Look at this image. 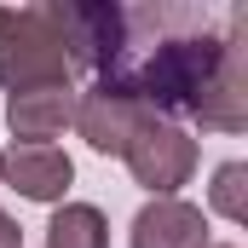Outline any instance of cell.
I'll return each mask as SVG.
<instances>
[{"mask_svg": "<svg viewBox=\"0 0 248 248\" xmlns=\"http://www.w3.org/2000/svg\"><path fill=\"white\" fill-rule=\"evenodd\" d=\"M219 248H237V243H219Z\"/></svg>", "mask_w": 248, "mask_h": 248, "instance_id": "12", "label": "cell"}, {"mask_svg": "<svg viewBox=\"0 0 248 248\" xmlns=\"http://www.w3.org/2000/svg\"><path fill=\"white\" fill-rule=\"evenodd\" d=\"M0 248H23V225H17L6 208H0Z\"/></svg>", "mask_w": 248, "mask_h": 248, "instance_id": "11", "label": "cell"}, {"mask_svg": "<svg viewBox=\"0 0 248 248\" xmlns=\"http://www.w3.org/2000/svg\"><path fill=\"white\" fill-rule=\"evenodd\" d=\"M133 248H208V214L179 196H150L133 214Z\"/></svg>", "mask_w": 248, "mask_h": 248, "instance_id": "5", "label": "cell"}, {"mask_svg": "<svg viewBox=\"0 0 248 248\" xmlns=\"http://www.w3.org/2000/svg\"><path fill=\"white\" fill-rule=\"evenodd\" d=\"M219 58H225V29L208 6L139 0V6H122L116 46L98 63V93L168 122L173 110H196Z\"/></svg>", "mask_w": 248, "mask_h": 248, "instance_id": "1", "label": "cell"}, {"mask_svg": "<svg viewBox=\"0 0 248 248\" xmlns=\"http://www.w3.org/2000/svg\"><path fill=\"white\" fill-rule=\"evenodd\" d=\"M0 168H6V156H0Z\"/></svg>", "mask_w": 248, "mask_h": 248, "instance_id": "13", "label": "cell"}, {"mask_svg": "<svg viewBox=\"0 0 248 248\" xmlns=\"http://www.w3.org/2000/svg\"><path fill=\"white\" fill-rule=\"evenodd\" d=\"M190 116L202 127H219V133L248 127V12H225V58H219L208 93L196 98Z\"/></svg>", "mask_w": 248, "mask_h": 248, "instance_id": "4", "label": "cell"}, {"mask_svg": "<svg viewBox=\"0 0 248 248\" xmlns=\"http://www.w3.org/2000/svg\"><path fill=\"white\" fill-rule=\"evenodd\" d=\"M208 202H214V214H225L231 225H243L248 219V162H219L214 185H208Z\"/></svg>", "mask_w": 248, "mask_h": 248, "instance_id": "10", "label": "cell"}, {"mask_svg": "<svg viewBox=\"0 0 248 248\" xmlns=\"http://www.w3.org/2000/svg\"><path fill=\"white\" fill-rule=\"evenodd\" d=\"M69 116H75V93L69 87H29V93H12L6 98V127L23 144L58 139L63 127H69Z\"/></svg>", "mask_w": 248, "mask_h": 248, "instance_id": "7", "label": "cell"}, {"mask_svg": "<svg viewBox=\"0 0 248 248\" xmlns=\"http://www.w3.org/2000/svg\"><path fill=\"white\" fill-rule=\"evenodd\" d=\"M46 248H110V219L93 202H58L46 225Z\"/></svg>", "mask_w": 248, "mask_h": 248, "instance_id": "9", "label": "cell"}, {"mask_svg": "<svg viewBox=\"0 0 248 248\" xmlns=\"http://www.w3.org/2000/svg\"><path fill=\"white\" fill-rule=\"evenodd\" d=\"M75 133L98 150V156H122L127 139H133V127L144 122V110H133V104H122V98H110V93H87V98H75Z\"/></svg>", "mask_w": 248, "mask_h": 248, "instance_id": "8", "label": "cell"}, {"mask_svg": "<svg viewBox=\"0 0 248 248\" xmlns=\"http://www.w3.org/2000/svg\"><path fill=\"white\" fill-rule=\"evenodd\" d=\"M0 179L29 202H63V190L75 185V162L63 150H52V144H17L6 156Z\"/></svg>", "mask_w": 248, "mask_h": 248, "instance_id": "6", "label": "cell"}, {"mask_svg": "<svg viewBox=\"0 0 248 248\" xmlns=\"http://www.w3.org/2000/svg\"><path fill=\"white\" fill-rule=\"evenodd\" d=\"M122 162H127V173H133V185H144L150 196H173L196 173V139L179 122L144 116V122L133 127V139H127Z\"/></svg>", "mask_w": 248, "mask_h": 248, "instance_id": "3", "label": "cell"}, {"mask_svg": "<svg viewBox=\"0 0 248 248\" xmlns=\"http://www.w3.org/2000/svg\"><path fill=\"white\" fill-rule=\"evenodd\" d=\"M0 87H69V58L41 6H0Z\"/></svg>", "mask_w": 248, "mask_h": 248, "instance_id": "2", "label": "cell"}]
</instances>
